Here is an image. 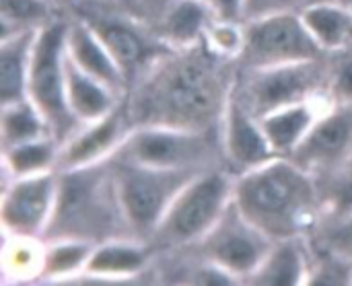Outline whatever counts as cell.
Wrapping results in <instances>:
<instances>
[{
    "label": "cell",
    "mask_w": 352,
    "mask_h": 286,
    "mask_svg": "<svg viewBox=\"0 0 352 286\" xmlns=\"http://www.w3.org/2000/svg\"><path fill=\"white\" fill-rule=\"evenodd\" d=\"M66 52L87 74L97 78L120 99L126 97L128 78L124 76L122 68L118 66L113 56L107 52V47L101 43V39L95 35V31L82 19H78L74 14L68 19Z\"/></svg>",
    "instance_id": "cell-16"
},
{
    "label": "cell",
    "mask_w": 352,
    "mask_h": 286,
    "mask_svg": "<svg viewBox=\"0 0 352 286\" xmlns=\"http://www.w3.org/2000/svg\"><path fill=\"white\" fill-rule=\"evenodd\" d=\"M233 200L245 219L274 241L309 237L320 214L316 179L287 157H274L237 175Z\"/></svg>",
    "instance_id": "cell-3"
},
{
    "label": "cell",
    "mask_w": 352,
    "mask_h": 286,
    "mask_svg": "<svg viewBox=\"0 0 352 286\" xmlns=\"http://www.w3.org/2000/svg\"><path fill=\"white\" fill-rule=\"evenodd\" d=\"M64 70H66V97L72 113L87 126L99 122L107 113H111L120 105V97L111 93L105 85L97 78L87 74L66 52L64 56Z\"/></svg>",
    "instance_id": "cell-18"
},
{
    "label": "cell",
    "mask_w": 352,
    "mask_h": 286,
    "mask_svg": "<svg viewBox=\"0 0 352 286\" xmlns=\"http://www.w3.org/2000/svg\"><path fill=\"white\" fill-rule=\"evenodd\" d=\"M311 250V248H309ZM316 260L309 254V286H346L352 285V258L334 254V252H320L311 250Z\"/></svg>",
    "instance_id": "cell-29"
},
{
    "label": "cell",
    "mask_w": 352,
    "mask_h": 286,
    "mask_svg": "<svg viewBox=\"0 0 352 286\" xmlns=\"http://www.w3.org/2000/svg\"><path fill=\"white\" fill-rule=\"evenodd\" d=\"M132 128L134 126L130 122L126 103L122 99L120 105L111 113H107L99 122L87 124L72 140L60 146L56 169L64 171V169L80 167V165L111 157Z\"/></svg>",
    "instance_id": "cell-15"
},
{
    "label": "cell",
    "mask_w": 352,
    "mask_h": 286,
    "mask_svg": "<svg viewBox=\"0 0 352 286\" xmlns=\"http://www.w3.org/2000/svg\"><path fill=\"white\" fill-rule=\"evenodd\" d=\"M10 245L4 248V268L12 276H41L43 260H45V243L41 239H27V237H10Z\"/></svg>",
    "instance_id": "cell-28"
},
{
    "label": "cell",
    "mask_w": 352,
    "mask_h": 286,
    "mask_svg": "<svg viewBox=\"0 0 352 286\" xmlns=\"http://www.w3.org/2000/svg\"><path fill=\"white\" fill-rule=\"evenodd\" d=\"M212 10V16L227 23H243L245 0H206Z\"/></svg>",
    "instance_id": "cell-32"
},
{
    "label": "cell",
    "mask_w": 352,
    "mask_h": 286,
    "mask_svg": "<svg viewBox=\"0 0 352 286\" xmlns=\"http://www.w3.org/2000/svg\"><path fill=\"white\" fill-rule=\"evenodd\" d=\"M309 31L326 52L352 41V10L334 4H316L299 10Z\"/></svg>",
    "instance_id": "cell-24"
},
{
    "label": "cell",
    "mask_w": 352,
    "mask_h": 286,
    "mask_svg": "<svg viewBox=\"0 0 352 286\" xmlns=\"http://www.w3.org/2000/svg\"><path fill=\"white\" fill-rule=\"evenodd\" d=\"M330 64L328 52L316 60L278 64L268 68H254L237 72L233 97L258 122L285 107L316 101L328 95Z\"/></svg>",
    "instance_id": "cell-5"
},
{
    "label": "cell",
    "mask_w": 352,
    "mask_h": 286,
    "mask_svg": "<svg viewBox=\"0 0 352 286\" xmlns=\"http://www.w3.org/2000/svg\"><path fill=\"white\" fill-rule=\"evenodd\" d=\"M316 4H334V6H342V8H351L352 0H295V8L303 10L307 6H316Z\"/></svg>",
    "instance_id": "cell-33"
},
{
    "label": "cell",
    "mask_w": 352,
    "mask_h": 286,
    "mask_svg": "<svg viewBox=\"0 0 352 286\" xmlns=\"http://www.w3.org/2000/svg\"><path fill=\"white\" fill-rule=\"evenodd\" d=\"M274 243L276 241L252 225L237 202L231 200L208 233L182 250L223 268L237 280H245L262 266Z\"/></svg>",
    "instance_id": "cell-10"
},
{
    "label": "cell",
    "mask_w": 352,
    "mask_h": 286,
    "mask_svg": "<svg viewBox=\"0 0 352 286\" xmlns=\"http://www.w3.org/2000/svg\"><path fill=\"white\" fill-rule=\"evenodd\" d=\"M54 4V0H0V39L45 27L58 19Z\"/></svg>",
    "instance_id": "cell-25"
},
{
    "label": "cell",
    "mask_w": 352,
    "mask_h": 286,
    "mask_svg": "<svg viewBox=\"0 0 352 286\" xmlns=\"http://www.w3.org/2000/svg\"><path fill=\"white\" fill-rule=\"evenodd\" d=\"M233 177L235 175L225 167L208 169L198 175L175 198L148 239L155 256L188 248L204 237L233 200Z\"/></svg>",
    "instance_id": "cell-6"
},
{
    "label": "cell",
    "mask_w": 352,
    "mask_h": 286,
    "mask_svg": "<svg viewBox=\"0 0 352 286\" xmlns=\"http://www.w3.org/2000/svg\"><path fill=\"white\" fill-rule=\"evenodd\" d=\"M322 56H326V50L295 8L241 23V47L235 58L241 70L316 60Z\"/></svg>",
    "instance_id": "cell-9"
},
{
    "label": "cell",
    "mask_w": 352,
    "mask_h": 286,
    "mask_svg": "<svg viewBox=\"0 0 352 286\" xmlns=\"http://www.w3.org/2000/svg\"><path fill=\"white\" fill-rule=\"evenodd\" d=\"M66 29L68 19L64 16H58L39 29L27 78V99L43 116L50 136L58 146H64L85 128L72 113L66 97Z\"/></svg>",
    "instance_id": "cell-4"
},
{
    "label": "cell",
    "mask_w": 352,
    "mask_h": 286,
    "mask_svg": "<svg viewBox=\"0 0 352 286\" xmlns=\"http://www.w3.org/2000/svg\"><path fill=\"white\" fill-rule=\"evenodd\" d=\"M116 239H136V235L120 198L111 159L58 171L56 204L41 241L99 245Z\"/></svg>",
    "instance_id": "cell-2"
},
{
    "label": "cell",
    "mask_w": 352,
    "mask_h": 286,
    "mask_svg": "<svg viewBox=\"0 0 352 286\" xmlns=\"http://www.w3.org/2000/svg\"><path fill=\"white\" fill-rule=\"evenodd\" d=\"M318 118L320 116L314 107V101H307V103H297L276 113H270L260 124L274 153L278 157H289L293 148L309 132V128L316 124Z\"/></svg>",
    "instance_id": "cell-22"
},
{
    "label": "cell",
    "mask_w": 352,
    "mask_h": 286,
    "mask_svg": "<svg viewBox=\"0 0 352 286\" xmlns=\"http://www.w3.org/2000/svg\"><path fill=\"white\" fill-rule=\"evenodd\" d=\"M74 16L95 31L128 78V87L151 62L173 47L105 0H74Z\"/></svg>",
    "instance_id": "cell-11"
},
{
    "label": "cell",
    "mask_w": 352,
    "mask_h": 286,
    "mask_svg": "<svg viewBox=\"0 0 352 286\" xmlns=\"http://www.w3.org/2000/svg\"><path fill=\"white\" fill-rule=\"evenodd\" d=\"M204 2H206V0H204Z\"/></svg>",
    "instance_id": "cell-35"
},
{
    "label": "cell",
    "mask_w": 352,
    "mask_h": 286,
    "mask_svg": "<svg viewBox=\"0 0 352 286\" xmlns=\"http://www.w3.org/2000/svg\"><path fill=\"white\" fill-rule=\"evenodd\" d=\"M221 140L225 167L235 177L278 157L270 146L262 124L254 116H250L248 109L233 95L223 118Z\"/></svg>",
    "instance_id": "cell-14"
},
{
    "label": "cell",
    "mask_w": 352,
    "mask_h": 286,
    "mask_svg": "<svg viewBox=\"0 0 352 286\" xmlns=\"http://www.w3.org/2000/svg\"><path fill=\"white\" fill-rule=\"evenodd\" d=\"M352 157V105L332 103L287 157L311 177L324 175Z\"/></svg>",
    "instance_id": "cell-13"
},
{
    "label": "cell",
    "mask_w": 352,
    "mask_h": 286,
    "mask_svg": "<svg viewBox=\"0 0 352 286\" xmlns=\"http://www.w3.org/2000/svg\"><path fill=\"white\" fill-rule=\"evenodd\" d=\"M295 8V0H245L243 6V23L270 14V12H278V10H291ZM297 10V8H295Z\"/></svg>",
    "instance_id": "cell-31"
},
{
    "label": "cell",
    "mask_w": 352,
    "mask_h": 286,
    "mask_svg": "<svg viewBox=\"0 0 352 286\" xmlns=\"http://www.w3.org/2000/svg\"><path fill=\"white\" fill-rule=\"evenodd\" d=\"M95 245L85 241H56L45 243V260L41 278H68L78 270H85Z\"/></svg>",
    "instance_id": "cell-27"
},
{
    "label": "cell",
    "mask_w": 352,
    "mask_h": 286,
    "mask_svg": "<svg viewBox=\"0 0 352 286\" xmlns=\"http://www.w3.org/2000/svg\"><path fill=\"white\" fill-rule=\"evenodd\" d=\"M155 260V252L148 243L136 239H116L95 245L85 274L95 278H124L140 276Z\"/></svg>",
    "instance_id": "cell-17"
},
{
    "label": "cell",
    "mask_w": 352,
    "mask_h": 286,
    "mask_svg": "<svg viewBox=\"0 0 352 286\" xmlns=\"http://www.w3.org/2000/svg\"><path fill=\"white\" fill-rule=\"evenodd\" d=\"M314 179L318 188L320 214L309 235L330 231L352 217V157Z\"/></svg>",
    "instance_id": "cell-21"
},
{
    "label": "cell",
    "mask_w": 352,
    "mask_h": 286,
    "mask_svg": "<svg viewBox=\"0 0 352 286\" xmlns=\"http://www.w3.org/2000/svg\"><path fill=\"white\" fill-rule=\"evenodd\" d=\"M111 157L171 169L225 167L221 130L200 132L165 126H134Z\"/></svg>",
    "instance_id": "cell-8"
},
{
    "label": "cell",
    "mask_w": 352,
    "mask_h": 286,
    "mask_svg": "<svg viewBox=\"0 0 352 286\" xmlns=\"http://www.w3.org/2000/svg\"><path fill=\"white\" fill-rule=\"evenodd\" d=\"M307 237L276 241L262 262V266L243 280L252 286H295L307 280L309 274V250Z\"/></svg>",
    "instance_id": "cell-19"
},
{
    "label": "cell",
    "mask_w": 352,
    "mask_h": 286,
    "mask_svg": "<svg viewBox=\"0 0 352 286\" xmlns=\"http://www.w3.org/2000/svg\"><path fill=\"white\" fill-rule=\"evenodd\" d=\"M330 64V82L328 97L332 103H349L352 105V41L328 52Z\"/></svg>",
    "instance_id": "cell-30"
},
{
    "label": "cell",
    "mask_w": 352,
    "mask_h": 286,
    "mask_svg": "<svg viewBox=\"0 0 352 286\" xmlns=\"http://www.w3.org/2000/svg\"><path fill=\"white\" fill-rule=\"evenodd\" d=\"M47 136H50L47 124H45L43 116L39 113V109L29 99L2 105V116H0L2 153L14 148L19 144L47 138Z\"/></svg>",
    "instance_id": "cell-23"
},
{
    "label": "cell",
    "mask_w": 352,
    "mask_h": 286,
    "mask_svg": "<svg viewBox=\"0 0 352 286\" xmlns=\"http://www.w3.org/2000/svg\"><path fill=\"white\" fill-rule=\"evenodd\" d=\"M58 192V171H41L35 175L12 177L2 194V227L10 237L41 239Z\"/></svg>",
    "instance_id": "cell-12"
},
{
    "label": "cell",
    "mask_w": 352,
    "mask_h": 286,
    "mask_svg": "<svg viewBox=\"0 0 352 286\" xmlns=\"http://www.w3.org/2000/svg\"><path fill=\"white\" fill-rule=\"evenodd\" d=\"M39 29L19 31L0 39V103L8 105L27 99V78L33 43Z\"/></svg>",
    "instance_id": "cell-20"
},
{
    "label": "cell",
    "mask_w": 352,
    "mask_h": 286,
    "mask_svg": "<svg viewBox=\"0 0 352 286\" xmlns=\"http://www.w3.org/2000/svg\"><path fill=\"white\" fill-rule=\"evenodd\" d=\"M126 217L136 239L148 243L175 198L208 169L151 167L109 157Z\"/></svg>",
    "instance_id": "cell-7"
},
{
    "label": "cell",
    "mask_w": 352,
    "mask_h": 286,
    "mask_svg": "<svg viewBox=\"0 0 352 286\" xmlns=\"http://www.w3.org/2000/svg\"><path fill=\"white\" fill-rule=\"evenodd\" d=\"M54 2H60V0H54Z\"/></svg>",
    "instance_id": "cell-34"
},
{
    "label": "cell",
    "mask_w": 352,
    "mask_h": 286,
    "mask_svg": "<svg viewBox=\"0 0 352 286\" xmlns=\"http://www.w3.org/2000/svg\"><path fill=\"white\" fill-rule=\"evenodd\" d=\"M237 72V60L217 50L206 33L188 45H173L130 82L124 97L130 122L219 132Z\"/></svg>",
    "instance_id": "cell-1"
},
{
    "label": "cell",
    "mask_w": 352,
    "mask_h": 286,
    "mask_svg": "<svg viewBox=\"0 0 352 286\" xmlns=\"http://www.w3.org/2000/svg\"><path fill=\"white\" fill-rule=\"evenodd\" d=\"M58 151L60 146L50 136L19 144L4 153V163H6L4 169L12 177H25V175H35L41 171L56 169Z\"/></svg>",
    "instance_id": "cell-26"
}]
</instances>
